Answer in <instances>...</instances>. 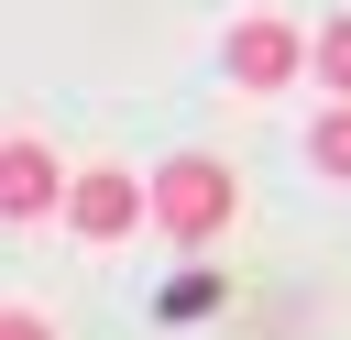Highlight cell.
Returning a JSON list of instances; mask_svg holds the SVG:
<instances>
[{
  "label": "cell",
  "mask_w": 351,
  "mask_h": 340,
  "mask_svg": "<svg viewBox=\"0 0 351 340\" xmlns=\"http://www.w3.org/2000/svg\"><path fill=\"white\" fill-rule=\"evenodd\" d=\"M230 208H241V186H230L219 154H176V165H154V230H176V241H219Z\"/></svg>",
  "instance_id": "cell-1"
},
{
  "label": "cell",
  "mask_w": 351,
  "mask_h": 340,
  "mask_svg": "<svg viewBox=\"0 0 351 340\" xmlns=\"http://www.w3.org/2000/svg\"><path fill=\"white\" fill-rule=\"evenodd\" d=\"M66 219H77L88 241H132V230L154 219V186H132L121 165H88V175L66 186Z\"/></svg>",
  "instance_id": "cell-2"
},
{
  "label": "cell",
  "mask_w": 351,
  "mask_h": 340,
  "mask_svg": "<svg viewBox=\"0 0 351 340\" xmlns=\"http://www.w3.org/2000/svg\"><path fill=\"white\" fill-rule=\"evenodd\" d=\"M296 66H307V44H296L285 22H241V33H230V77H241V88H285Z\"/></svg>",
  "instance_id": "cell-3"
},
{
  "label": "cell",
  "mask_w": 351,
  "mask_h": 340,
  "mask_svg": "<svg viewBox=\"0 0 351 340\" xmlns=\"http://www.w3.org/2000/svg\"><path fill=\"white\" fill-rule=\"evenodd\" d=\"M0 208H11V219H44V208H55V154H44L33 132L0 154Z\"/></svg>",
  "instance_id": "cell-4"
},
{
  "label": "cell",
  "mask_w": 351,
  "mask_h": 340,
  "mask_svg": "<svg viewBox=\"0 0 351 340\" xmlns=\"http://www.w3.org/2000/svg\"><path fill=\"white\" fill-rule=\"evenodd\" d=\"M307 165H318V175H351V99H340V110H318V132H307Z\"/></svg>",
  "instance_id": "cell-5"
},
{
  "label": "cell",
  "mask_w": 351,
  "mask_h": 340,
  "mask_svg": "<svg viewBox=\"0 0 351 340\" xmlns=\"http://www.w3.org/2000/svg\"><path fill=\"white\" fill-rule=\"evenodd\" d=\"M307 66H318V88H329V99H351V22H329V33L307 44Z\"/></svg>",
  "instance_id": "cell-6"
},
{
  "label": "cell",
  "mask_w": 351,
  "mask_h": 340,
  "mask_svg": "<svg viewBox=\"0 0 351 340\" xmlns=\"http://www.w3.org/2000/svg\"><path fill=\"white\" fill-rule=\"evenodd\" d=\"M0 340H55V329H44V318H11V329H0Z\"/></svg>",
  "instance_id": "cell-7"
}]
</instances>
